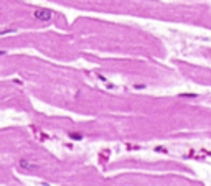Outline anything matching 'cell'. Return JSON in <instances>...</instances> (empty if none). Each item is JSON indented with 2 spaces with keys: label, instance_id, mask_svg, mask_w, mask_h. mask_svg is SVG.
Wrapping results in <instances>:
<instances>
[{
  "label": "cell",
  "instance_id": "cell-1",
  "mask_svg": "<svg viewBox=\"0 0 211 186\" xmlns=\"http://www.w3.org/2000/svg\"><path fill=\"white\" fill-rule=\"evenodd\" d=\"M35 17L38 18V20H41V21H50L51 17H53V12L51 10H35Z\"/></svg>",
  "mask_w": 211,
  "mask_h": 186
},
{
  "label": "cell",
  "instance_id": "cell-2",
  "mask_svg": "<svg viewBox=\"0 0 211 186\" xmlns=\"http://www.w3.org/2000/svg\"><path fill=\"white\" fill-rule=\"evenodd\" d=\"M20 166L23 170H35L36 168V165H31V163H30V161H26V160H21L20 161Z\"/></svg>",
  "mask_w": 211,
  "mask_h": 186
}]
</instances>
